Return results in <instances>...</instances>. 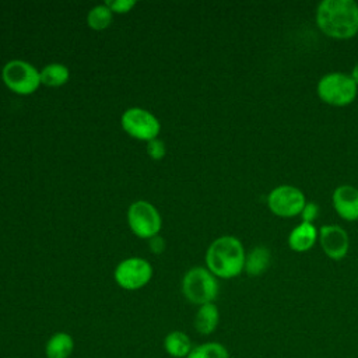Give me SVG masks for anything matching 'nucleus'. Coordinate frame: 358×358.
Returning a JSON list of instances; mask_svg holds the SVG:
<instances>
[{"instance_id": "obj_18", "label": "nucleus", "mask_w": 358, "mask_h": 358, "mask_svg": "<svg viewBox=\"0 0 358 358\" xmlns=\"http://www.w3.org/2000/svg\"><path fill=\"white\" fill-rule=\"evenodd\" d=\"M112 20H113V13L105 3L94 6L92 8H90L87 14V24L94 31L106 29L112 24Z\"/></svg>"}, {"instance_id": "obj_4", "label": "nucleus", "mask_w": 358, "mask_h": 358, "mask_svg": "<svg viewBox=\"0 0 358 358\" xmlns=\"http://www.w3.org/2000/svg\"><path fill=\"white\" fill-rule=\"evenodd\" d=\"M316 94L323 103L343 108L355 101L358 95V85L354 83L350 74L331 71L319 78Z\"/></svg>"}, {"instance_id": "obj_7", "label": "nucleus", "mask_w": 358, "mask_h": 358, "mask_svg": "<svg viewBox=\"0 0 358 358\" xmlns=\"http://www.w3.org/2000/svg\"><path fill=\"white\" fill-rule=\"evenodd\" d=\"M120 124L126 134L145 143L158 138L161 131V123L158 117L152 112L140 106L126 109L122 113Z\"/></svg>"}, {"instance_id": "obj_1", "label": "nucleus", "mask_w": 358, "mask_h": 358, "mask_svg": "<svg viewBox=\"0 0 358 358\" xmlns=\"http://www.w3.org/2000/svg\"><path fill=\"white\" fill-rule=\"evenodd\" d=\"M315 21L323 35L351 39L358 34V4L354 0H323L316 7Z\"/></svg>"}, {"instance_id": "obj_22", "label": "nucleus", "mask_w": 358, "mask_h": 358, "mask_svg": "<svg viewBox=\"0 0 358 358\" xmlns=\"http://www.w3.org/2000/svg\"><path fill=\"white\" fill-rule=\"evenodd\" d=\"M302 222H309L313 224L316 218L319 217V206L313 201H306L305 207L302 208V213L299 214Z\"/></svg>"}, {"instance_id": "obj_23", "label": "nucleus", "mask_w": 358, "mask_h": 358, "mask_svg": "<svg viewBox=\"0 0 358 358\" xmlns=\"http://www.w3.org/2000/svg\"><path fill=\"white\" fill-rule=\"evenodd\" d=\"M148 241H150V250L152 253L159 255V253H162L165 250V239L162 236L157 235V236H154V238H151Z\"/></svg>"}, {"instance_id": "obj_15", "label": "nucleus", "mask_w": 358, "mask_h": 358, "mask_svg": "<svg viewBox=\"0 0 358 358\" xmlns=\"http://www.w3.org/2000/svg\"><path fill=\"white\" fill-rule=\"evenodd\" d=\"M271 262V253L266 246H255L246 253L243 271L250 277H259L267 271Z\"/></svg>"}, {"instance_id": "obj_16", "label": "nucleus", "mask_w": 358, "mask_h": 358, "mask_svg": "<svg viewBox=\"0 0 358 358\" xmlns=\"http://www.w3.org/2000/svg\"><path fill=\"white\" fill-rule=\"evenodd\" d=\"M162 344L165 352L172 358H186L193 348L190 337L182 330L169 331L165 336Z\"/></svg>"}, {"instance_id": "obj_10", "label": "nucleus", "mask_w": 358, "mask_h": 358, "mask_svg": "<svg viewBox=\"0 0 358 358\" xmlns=\"http://www.w3.org/2000/svg\"><path fill=\"white\" fill-rule=\"evenodd\" d=\"M317 242L320 249L330 260H343L350 249V238L347 231L336 224H327L319 228Z\"/></svg>"}, {"instance_id": "obj_6", "label": "nucleus", "mask_w": 358, "mask_h": 358, "mask_svg": "<svg viewBox=\"0 0 358 358\" xmlns=\"http://www.w3.org/2000/svg\"><path fill=\"white\" fill-rule=\"evenodd\" d=\"M127 224L137 238L151 239L159 234L162 218L159 211L150 201L137 200L127 208Z\"/></svg>"}, {"instance_id": "obj_13", "label": "nucleus", "mask_w": 358, "mask_h": 358, "mask_svg": "<svg viewBox=\"0 0 358 358\" xmlns=\"http://www.w3.org/2000/svg\"><path fill=\"white\" fill-rule=\"evenodd\" d=\"M218 324H220V310L214 302L206 303L197 308L193 319V326L199 334L210 336L217 330Z\"/></svg>"}, {"instance_id": "obj_12", "label": "nucleus", "mask_w": 358, "mask_h": 358, "mask_svg": "<svg viewBox=\"0 0 358 358\" xmlns=\"http://www.w3.org/2000/svg\"><path fill=\"white\" fill-rule=\"evenodd\" d=\"M319 238V229L315 227V224L309 222H299L296 227L291 229L288 234V246L291 250L296 253H305L310 250Z\"/></svg>"}, {"instance_id": "obj_24", "label": "nucleus", "mask_w": 358, "mask_h": 358, "mask_svg": "<svg viewBox=\"0 0 358 358\" xmlns=\"http://www.w3.org/2000/svg\"><path fill=\"white\" fill-rule=\"evenodd\" d=\"M350 76H351V78L354 80V83L358 85V63H355V64H354V67H352V70H351Z\"/></svg>"}, {"instance_id": "obj_8", "label": "nucleus", "mask_w": 358, "mask_h": 358, "mask_svg": "<svg viewBox=\"0 0 358 358\" xmlns=\"http://www.w3.org/2000/svg\"><path fill=\"white\" fill-rule=\"evenodd\" d=\"M306 204L303 192L292 185H280L267 194L268 210L280 218L298 217Z\"/></svg>"}, {"instance_id": "obj_3", "label": "nucleus", "mask_w": 358, "mask_h": 358, "mask_svg": "<svg viewBox=\"0 0 358 358\" xmlns=\"http://www.w3.org/2000/svg\"><path fill=\"white\" fill-rule=\"evenodd\" d=\"M180 288L183 296L197 306L214 302L220 292L217 277L203 266L189 268L182 278Z\"/></svg>"}, {"instance_id": "obj_5", "label": "nucleus", "mask_w": 358, "mask_h": 358, "mask_svg": "<svg viewBox=\"0 0 358 358\" xmlns=\"http://www.w3.org/2000/svg\"><path fill=\"white\" fill-rule=\"evenodd\" d=\"M1 80L10 91L18 95H31L42 84L41 71L21 59H13L3 66Z\"/></svg>"}, {"instance_id": "obj_14", "label": "nucleus", "mask_w": 358, "mask_h": 358, "mask_svg": "<svg viewBox=\"0 0 358 358\" xmlns=\"http://www.w3.org/2000/svg\"><path fill=\"white\" fill-rule=\"evenodd\" d=\"M74 351V338L66 331L53 333L45 344L46 358H70Z\"/></svg>"}, {"instance_id": "obj_19", "label": "nucleus", "mask_w": 358, "mask_h": 358, "mask_svg": "<svg viewBox=\"0 0 358 358\" xmlns=\"http://www.w3.org/2000/svg\"><path fill=\"white\" fill-rule=\"evenodd\" d=\"M186 358H231L228 348L218 341H206L192 348Z\"/></svg>"}, {"instance_id": "obj_21", "label": "nucleus", "mask_w": 358, "mask_h": 358, "mask_svg": "<svg viewBox=\"0 0 358 358\" xmlns=\"http://www.w3.org/2000/svg\"><path fill=\"white\" fill-rule=\"evenodd\" d=\"M105 4L110 8L112 13L126 14L136 7V0H106Z\"/></svg>"}, {"instance_id": "obj_20", "label": "nucleus", "mask_w": 358, "mask_h": 358, "mask_svg": "<svg viewBox=\"0 0 358 358\" xmlns=\"http://www.w3.org/2000/svg\"><path fill=\"white\" fill-rule=\"evenodd\" d=\"M145 151H147V155L151 158V159H155V161H159L165 157L166 154V148H165V143L159 138H154L151 141L147 143L145 145Z\"/></svg>"}, {"instance_id": "obj_9", "label": "nucleus", "mask_w": 358, "mask_h": 358, "mask_svg": "<svg viewBox=\"0 0 358 358\" xmlns=\"http://www.w3.org/2000/svg\"><path fill=\"white\" fill-rule=\"evenodd\" d=\"M152 278V266L141 257H127L122 260L113 270L115 282L126 289L136 291L145 287Z\"/></svg>"}, {"instance_id": "obj_11", "label": "nucleus", "mask_w": 358, "mask_h": 358, "mask_svg": "<svg viewBox=\"0 0 358 358\" xmlns=\"http://www.w3.org/2000/svg\"><path fill=\"white\" fill-rule=\"evenodd\" d=\"M331 204L337 215L348 222L358 220V187L340 185L333 190Z\"/></svg>"}, {"instance_id": "obj_17", "label": "nucleus", "mask_w": 358, "mask_h": 358, "mask_svg": "<svg viewBox=\"0 0 358 358\" xmlns=\"http://www.w3.org/2000/svg\"><path fill=\"white\" fill-rule=\"evenodd\" d=\"M69 78L70 70L63 63H49L41 70V83L46 87H62L69 81Z\"/></svg>"}, {"instance_id": "obj_2", "label": "nucleus", "mask_w": 358, "mask_h": 358, "mask_svg": "<svg viewBox=\"0 0 358 358\" xmlns=\"http://www.w3.org/2000/svg\"><path fill=\"white\" fill-rule=\"evenodd\" d=\"M246 252L242 242L234 235L214 239L206 250V267L217 278H235L245 268Z\"/></svg>"}]
</instances>
